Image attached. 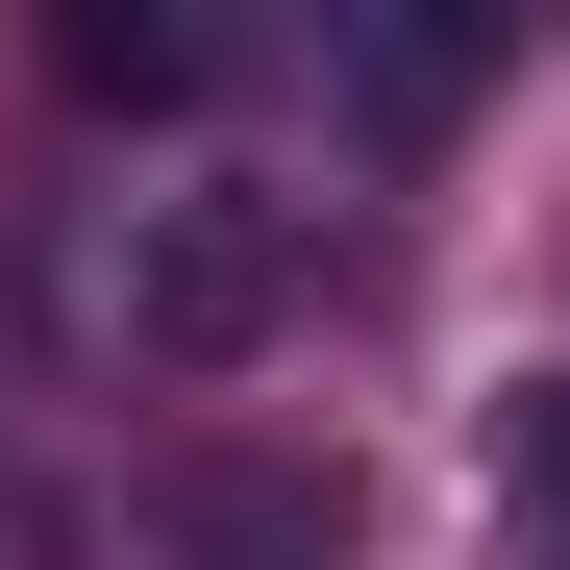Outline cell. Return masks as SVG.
<instances>
[{"instance_id":"5","label":"cell","mask_w":570,"mask_h":570,"mask_svg":"<svg viewBox=\"0 0 570 570\" xmlns=\"http://www.w3.org/2000/svg\"><path fill=\"white\" fill-rule=\"evenodd\" d=\"M497 497H521V521H570V397H521V422H497Z\"/></svg>"},{"instance_id":"2","label":"cell","mask_w":570,"mask_h":570,"mask_svg":"<svg viewBox=\"0 0 570 570\" xmlns=\"http://www.w3.org/2000/svg\"><path fill=\"white\" fill-rule=\"evenodd\" d=\"M174 570H347V471H323V446H224V471H174Z\"/></svg>"},{"instance_id":"3","label":"cell","mask_w":570,"mask_h":570,"mask_svg":"<svg viewBox=\"0 0 570 570\" xmlns=\"http://www.w3.org/2000/svg\"><path fill=\"white\" fill-rule=\"evenodd\" d=\"M50 75H75V100H199V75H224V26H174V0H75V26H50Z\"/></svg>"},{"instance_id":"4","label":"cell","mask_w":570,"mask_h":570,"mask_svg":"<svg viewBox=\"0 0 570 570\" xmlns=\"http://www.w3.org/2000/svg\"><path fill=\"white\" fill-rule=\"evenodd\" d=\"M471 100V26H372V125H446Z\"/></svg>"},{"instance_id":"1","label":"cell","mask_w":570,"mask_h":570,"mask_svg":"<svg viewBox=\"0 0 570 570\" xmlns=\"http://www.w3.org/2000/svg\"><path fill=\"white\" fill-rule=\"evenodd\" d=\"M298 323V199H125V347L149 372H248Z\"/></svg>"}]
</instances>
